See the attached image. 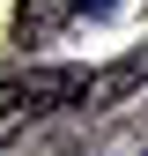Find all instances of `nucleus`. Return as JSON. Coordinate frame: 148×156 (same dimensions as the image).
Wrapping results in <instances>:
<instances>
[{
    "instance_id": "obj_1",
    "label": "nucleus",
    "mask_w": 148,
    "mask_h": 156,
    "mask_svg": "<svg viewBox=\"0 0 148 156\" xmlns=\"http://www.w3.org/2000/svg\"><path fill=\"white\" fill-rule=\"evenodd\" d=\"M82 89H89L82 67H30V74H8V82H0V149H8L30 119L82 104Z\"/></svg>"
},
{
    "instance_id": "obj_2",
    "label": "nucleus",
    "mask_w": 148,
    "mask_h": 156,
    "mask_svg": "<svg viewBox=\"0 0 148 156\" xmlns=\"http://www.w3.org/2000/svg\"><path fill=\"white\" fill-rule=\"evenodd\" d=\"M82 15H111V0H22L15 8V45H52L67 23H82Z\"/></svg>"
},
{
    "instance_id": "obj_3",
    "label": "nucleus",
    "mask_w": 148,
    "mask_h": 156,
    "mask_svg": "<svg viewBox=\"0 0 148 156\" xmlns=\"http://www.w3.org/2000/svg\"><path fill=\"white\" fill-rule=\"evenodd\" d=\"M141 82H148V52H133V60H119V67H104V74H89L82 104H119V97L141 89Z\"/></svg>"
}]
</instances>
